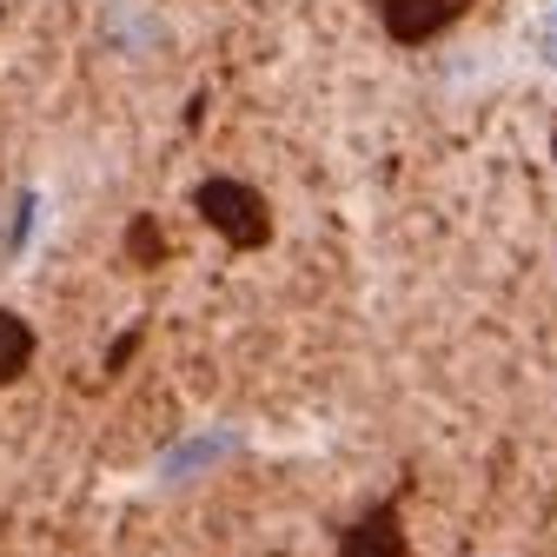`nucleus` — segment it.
Returning a JSON list of instances; mask_svg holds the SVG:
<instances>
[{
	"label": "nucleus",
	"instance_id": "20e7f679",
	"mask_svg": "<svg viewBox=\"0 0 557 557\" xmlns=\"http://www.w3.org/2000/svg\"><path fill=\"white\" fill-rule=\"evenodd\" d=\"M27 366H34V332L14 312H0V385H14Z\"/></svg>",
	"mask_w": 557,
	"mask_h": 557
},
{
	"label": "nucleus",
	"instance_id": "f257e3e1",
	"mask_svg": "<svg viewBox=\"0 0 557 557\" xmlns=\"http://www.w3.org/2000/svg\"><path fill=\"white\" fill-rule=\"evenodd\" d=\"M199 213L213 220L233 246H259V239H265V206H259L252 186H239V180H206V186H199Z\"/></svg>",
	"mask_w": 557,
	"mask_h": 557
},
{
	"label": "nucleus",
	"instance_id": "7ed1b4c3",
	"mask_svg": "<svg viewBox=\"0 0 557 557\" xmlns=\"http://www.w3.org/2000/svg\"><path fill=\"white\" fill-rule=\"evenodd\" d=\"M385 8V21H392V34H432V27H445L465 0H379Z\"/></svg>",
	"mask_w": 557,
	"mask_h": 557
},
{
	"label": "nucleus",
	"instance_id": "39448f33",
	"mask_svg": "<svg viewBox=\"0 0 557 557\" xmlns=\"http://www.w3.org/2000/svg\"><path fill=\"white\" fill-rule=\"evenodd\" d=\"M544 53L557 60V8H550V21H544Z\"/></svg>",
	"mask_w": 557,
	"mask_h": 557
},
{
	"label": "nucleus",
	"instance_id": "f03ea898",
	"mask_svg": "<svg viewBox=\"0 0 557 557\" xmlns=\"http://www.w3.org/2000/svg\"><path fill=\"white\" fill-rule=\"evenodd\" d=\"M345 557H405V531L392 511H372L345 531Z\"/></svg>",
	"mask_w": 557,
	"mask_h": 557
}]
</instances>
